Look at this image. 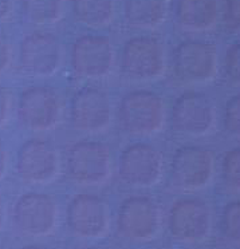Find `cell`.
Wrapping results in <instances>:
<instances>
[{"mask_svg":"<svg viewBox=\"0 0 240 249\" xmlns=\"http://www.w3.org/2000/svg\"><path fill=\"white\" fill-rule=\"evenodd\" d=\"M121 129L136 137H150L164 127V99L150 90H134L121 98L117 110Z\"/></svg>","mask_w":240,"mask_h":249,"instance_id":"6da1fadb","label":"cell"},{"mask_svg":"<svg viewBox=\"0 0 240 249\" xmlns=\"http://www.w3.org/2000/svg\"><path fill=\"white\" fill-rule=\"evenodd\" d=\"M113 162L109 147L99 141H79L66 154L67 177L82 186H97L111 176Z\"/></svg>","mask_w":240,"mask_h":249,"instance_id":"7a4b0ae2","label":"cell"},{"mask_svg":"<svg viewBox=\"0 0 240 249\" xmlns=\"http://www.w3.org/2000/svg\"><path fill=\"white\" fill-rule=\"evenodd\" d=\"M59 220V208L53 196L28 192L19 196L12 208V224L27 237H46L54 233Z\"/></svg>","mask_w":240,"mask_h":249,"instance_id":"3957f363","label":"cell"},{"mask_svg":"<svg viewBox=\"0 0 240 249\" xmlns=\"http://www.w3.org/2000/svg\"><path fill=\"white\" fill-rule=\"evenodd\" d=\"M215 156L203 146L179 147L170 162V184L179 192L191 193L207 188L212 182Z\"/></svg>","mask_w":240,"mask_h":249,"instance_id":"277c9868","label":"cell"},{"mask_svg":"<svg viewBox=\"0 0 240 249\" xmlns=\"http://www.w3.org/2000/svg\"><path fill=\"white\" fill-rule=\"evenodd\" d=\"M161 229V211L152 197L131 196L121 202L117 213V231L133 243H148Z\"/></svg>","mask_w":240,"mask_h":249,"instance_id":"5b68a950","label":"cell"},{"mask_svg":"<svg viewBox=\"0 0 240 249\" xmlns=\"http://www.w3.org/2000/svg\"><path fill=\"white\" fill-rule=\"evenodd\" d=\"M168 231L177 243L205 241L212 232V212L205 201L195 197L176 200L168 212Z\"/></svg>","mask_w":240,"mask_h":249,"instance_id":"8992f818","label":"cell"},{"mask_svg":"<svg viewBox=\"0 0 240 249\" xmlns=\"http://www.w3.org/2000/svg\"><path fill=\"white\" fill-rule=\"evenodd\" d=\"M17 113L20 124L27 130H53L62 119V98L53 87L31 86L20 94Z\"/></svg>","mask_w":240,"mask_h":249,"instance_id":"52a82bcc","label":"cell"},{"mask_svg":"<svg viewBox=\"0 0 240 249\" xmlns=\"http://www.w3.org/2000/svg\"><path fill=\"white\" fill-rule=\"evenodd\" d=\"M166 55L164 46L152 36L129 39L121 51V71L138 82L156 81L165 74Z\"/></svg>","mask_w":240,"mask_h":249,"instance_id":"ba28073f","label":"cell"},{"mask_svg":"<svg viewBox=\"0 0 240 249\" xmlns=\"http://www.w3.org/2000/svg\"><path fill=\"white\" fill-rule=\"evenodd\" d=\"M173 71L177 79L189 85L211 82L218 74V50L204 40L181 42L172 56Z\"/></svg>","mask_w":240,"mask_h":249,"instance_id":"9c48e42d","label":"cell"},{"mask_svg":"<svg viewBox=\"0 0 240 249\" xmlns=\"http://www.w3.org/2000/svg\"><path fill=\"white\" fill-rule=\"evenodd\" d=\"M118 177L133 188H152L163 177L164 157L149 143H133L125 147L118 158Z\"/></svg>","mask_w":240,"mask_h":249,"instance_id":"30bf717a","label":"cell"},{"mask_svg":"<svg viewBox=\"0 0 240 249\" xmlns=\"http://www.w3.org/2000/svg\"><path fill=\"white\" fill-rule=\"evenodd\" d=\"M15 172L26 184H49L60 172L59 153L49 141L28 140L18 150Z\"/></svg>","mask_w":240,"mask_h":249,"instance_id":"8fae6325","label":"cell"},{"mask_svg":"<svg viewBox=\"0 0 240 249\" xmlns=\"http://www.w3.org/2000/svg\"><path fill=\"white\" fill-rule=\"evenodd\" d=\"M66 224L74 236L85 240L104 237L109 232V206L99 196L81 193L74 196L66 209Z\"/></svg>","mask_w":240,"mask_h":249,"instance_id":"7c38bea8","label":"cell"},{"mask_svg":"<svg viewBox=\"0 0 240 249\" xmlns=\"http://www.w3.org/2000/svg\"><path fill=\"white\" fill-rule=\"evenodd\" d=\"M170 122L173 129L183 136H208L216 124L213 101L204 92H184L173 103Z\"/></svg>","mask_w":240,"mask_h":249,"instance_id":"4fadbf2b","label":"cell"},{"mask_svg":"<svg viewBox=\"0 0 240 249\" xmlns=\"http://www.w3.org/2000/svg\"><path fill=\"white\" fill-rule=\"evenodd\" d=\"M113 108L108 94L98 87H82L73 95L69 106V119L73 129L97 134L111 124Z\"/></svg>","mask_w":240,"mask_h":249,"instance_id":"5bb4252c","label":"cell"},{"mask_svg":"<svg viewBox=\"0 0 240 249\" xmlns=\"http://www.w3.org/2000/svg\"><path fill=\"white\" fill-rule=\"evenodd\" d=\"M114 47L109 39L98 35H85L71 46L70 66L74 74L83 79H102L113 71Z\"/></svg>","mask_w":240,"mask_h":249,"instance_id":"9a60e30c","label":"cell"},{"mask_svg":"<svg viewBox=\"0 0 240 249\" xmlns=\"http://www.w3.org/2000/svg\"><path fill=\"white\" fill-rule=\"evenodd\" d=\"M62 65V44L49 33H31L19 46V67L28 76L54 75Z\"/></svg>","mask_w":240,"mask_h":249,"instance_id":"2e32d148","label":"cell"},{"mask_svg":"<svg viewBox=\"0 0 240 249\" xmlns=\"http://www.w3.org/2000/svg\"><path fill=\"white\" fill-rule=\"evenodd\" d=\"M219 12V0H176V22L188 33L212 30L218 23Z\"/></svg>","mask_w":240,"mask_h":249,"instance_id":"e0dca14e","label":"cell"},{"mask_svg":"<svg viewBox=\"0 0 240 249\" xmlns=\"http://www.w3.org/2000/svg\"><path fill=\"white\" fill-rule=\"evenodd\" d=\"M168 15V0H124V19L140 30L160 27Z\"/></svg>","mask_w":240,"mask_h":249,"instance_id":"ac0fdd59","label":"cell"},{"mask_svg":"<svg viewBox=\"0 0 240 249\" xmlns=\"http://www.w3.org/2000/svg\"><path fill=\"white\" fill-rule=\"evenodd\" d=\"M114 12V0H73L74 18L88 27L108 26L113 20Z\"/></svg>","mask_w":240,"mask_h":249,"instance_id":"d6986e66","label":"cell"},{"mask_svg":"<svg viewBox=\"0 0 240 249\" xmlns=\"http://www.w3.org/2000/svg\"><path fill=\"white\" fill-rule=\"evenodd\" d=\"M23 14L37 26L54 24L60 19L65 0H22Z\"/></svg>","mask_w":240,"mask_h":249,"instance_id":"ffe728a7","label":"cell"},{"mask_svg":"<svg viewBox=\"0 0 240 249\" xmlns=\"http://www.w3.org/2000/svg\"><path fill=\"white\" fill-rule=\"evenodd\" d=\"M220 231L229 243H240V201H231L224 206L220 218Z\"/></svg>","mask_w":240,"mask_h":249,"instance_id":"44dd1931","label":"cell"},{"mask_svg":"<svg viewBox=\"0 0 240 249\" xmlns=\"http://www.w3.org/2000/svg\"><path fill=\"white\" fill-rule=\"evenodd\" d=\"M223 182L227 189L235 193L240 190V149L234 147L224 154L222 162Z\"/></svg>","mask_w":240,"mask_h":249,"instance_id":"7402d4cb","label":"cell"},{"mask_svg":"<svg viewBox=\"0 0 240 249\" xmlns=\"http://www.w3.org/2000/svg\"><path fill=\"white\" fill-rule=\"evenodd\" d=\"M224 127L229 134L240 136V97L232 95L224 108Z\"/></svg>","mask_w":240,"mask_h":249,"instance_id":"603a6c76","label":"cell"},{"mask_svg":"<svg viewBox=\"0 0 240 249\" xmlns=\"http://www.w3.org/2000/svg\"><path fill=\"white\" fill-rule=\"evenodd\" d=\"M225 72L229 81L235 82L236 85L240 81V47L239 43H232L227 50L225 62H224Z\"/></svg>","mask_w":240,"mask_h":249,"instance_id":"cb8c5ba5","label":"cell"},{"mask_svg":"<svg viewBox=\"0 0 240 249\" xmlns=\"http://www.w3.org/2000/svg\"><path fill=\"white\" fill-rule=\"evenodd\" d=\"M224 20L231 33H238L240 28V0H227Z\"/></svg>","mask_w":240,"mask_h":249,"instance_id":"d4e9b609","label":"cell"},{"mask_svg":"<svg viewBox=\"0 0 240 249\" xmlns=\"http://www.w3.org/2000/svg\"><path fill=\"white\" fill-rule=\"evenodd\" d=\"M11 94L4 87L0 86V127L8 122L11 115Z\"/></svg>","mask_w":240,"mask_h":249,"instance_id":"484cf974","label":"cell"},{"mask_svg":"<svg viewBox=\"0 0 240 249\" xmlns=\"http://www.w3.org/2000/svg\"><path fill=\"white\" fill-rule=\"evenodd\" d=\"M11 63V47L10 43L0 34V74H3Z\"/></svg>","mask_w":240,"mask_h":249,"instance_id":"4316f807","label":"cell"},{"mask_svg":"<svg viewBox=\"0 0 240 249\" xmlns=\"http://www.w3.org/2000/svg\"><path fill=\"white\" fill-rule=\"evenodd\" d=\"M8 170V150L4 146V143L0 141V179L6 177Z\"/></svg>","mask_w":240,"mask_h":249,"instance_id":"83f0119b","label":"cell"},{"mask_svg":"<svg viewBox=\"0 0 240 249\" xmlns=\"http://www.w3.org/2000/svg\"><path fill=\"white\" fill-rule=\"evenodd\" d=\"M14 11V0H0V22L11 17Z\"/></svg>","mask_w":240,"mask_h":249,"instance_id":"f1b7e54d","label":"cell"},{"mask_svg":"<svg viewBox=\"0 0 240 249\" xmlns=\"http://www.w3.org/2000/svg\"><path fill=\"white\" fill-rule=\"evenodd\" d=\"M7 220V206L6 201L3 198V196L0 195V231L4 228Z\"/></svg>","mask_w":240,"mask_h":249,"instance_id":"f546056e","label":"cell"},{"mask_svg":"<svg viewBox=\"0 0 240 249\" xmlns=\"http://www.w3.org/2000/svg\"><path fill=\"white\" fill-rule=\"evenodd\" d=\"M20 249H46L43 247H40V245H26V247H23Z\"/></svg>","mask_w":240,"mask_h":249,"instance_id":"4dcf8cb0","label":"cell"},{"mask_svg":"<svg viewBox=\"0 0 240 249\" xmlns=\"http://www.w3.org/2000/svg\"><path fill=\"white\" fill-rule=\"evenodd\" d=\"M79 249H95V248H79Z\"/></svg>","mask_w":240,"mask_h":249,"instance_id":"1f68e13d","label":"cell"}]
</instances>
